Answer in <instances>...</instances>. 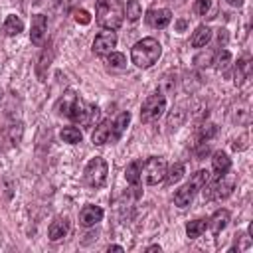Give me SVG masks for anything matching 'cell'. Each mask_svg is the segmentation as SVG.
<instances>
[{
    "label": "cell",
    "instance_id": "cell-1",
    "mask_svg": "<svg viewBox=\"0 0 253 253\" xmlns=\"http://www.w3.org/2000/svg\"><path fill=\"white\" fill-rule=\"evenodd\" d=\"M95 20L103 30H119L125 20V2L123 0H97Z\"/></svg>",
    "mask_w": 253,
    "mask_h": 253
},
{
    "label": "cell",
    "instance_id": "cell-2",
    "mask_svg": "<svg viewBox=\"0 0 253 253\" xmlns=\"http://www.w3.org/2000/svg\"><path fill=\"white\" fill-rule=\"evenodd\" d=\"M160 55H162V45H160L158 40H154V38H142V40H138V42L132 45V49H130V59H132V63H134L136 67H140V69L152 67V65L158 61Z\"/></svg>",
    "mask_w": 253,
    "mask_h": 253
},
{
    "label": "cell",
    "instance_id": "cell-3",
    "mask_svg": "<svg viewBox=\"0 0 253 253\" xmlns=\"http://www.w3.org/2000/svg\"><path fill=\"white\" fill-rule=\"evenodd\" d=\"M65 115H67L73 123H77V125L93 126V125L99 121L101 111H99L95 105H91V103L83 101L81 97L73 95V99H71V103H69V107H67V113H65Z\"/></svg>",
    "mask_w": 253,
    "mask_h": 253
},
{
    "label": "cell",
    "instance_id": "cell-4",
    "mask_svg": "<svg viewBox=\"0 0 253 253\" xmlns=\"http://www.w3.org/2000/svg\"><path fill=\"white\" fill-rule=\"evenodd\" d=\"M235 186V176L225 172V174H217L215 180H208L204 186H202V194H204V200H219V198H227L231 194Z\"/></svg>",
    "mask_w": 253,
    "mask_h": 253
},
{
    "label": "cell",
    "instance_id": "cell-5",
    "mask_svg": "<svg viewBox=\"0 0 253 253\" xmlns=\"http://www.w3.org/2000/svg\"><path fill=\"white\" fill-rule=\"evenodd\" d=\"M208 180H210V172H208V170H198V172L192 176V180H190L188 184H184L180 190H176V194H174V204H176L178 208L190 206V202L194 200L196 192L202 190V186H204Z\"/></svg>",
    "mask_w": 253,
    "mask_h": 253
},
{
    "label": "cell",
    "instance_id": "cell-6",
    "mask_svg": "<svg viewBox=\"0 0 253 253\" xmlns=\"http://www.w3.org/2000/svg\"><path fill=\"white\" fill-rule=\"evenodd\" d=\"M166 170H168V168H166L164 158H160V156H150L148 160L142 162L140 180H144V184H148V186H156V184L164 182Z\"/></svg>",
    "mask_w": 253,
    "mask_h": 253
},
{
    "label": "cell",
    "instance_id": "cell-7",
    "mask_svg": "<svg viewBox=\"0 0 253 253\" xmlns=\"http://www.w3.org/2000/svg\"><path fill=\"white\" fill-rule=\"evenodd\" d=\"M107 174H109V166H107V162H105L101 156H95V158H91V160L87 162L85 172H83V178H85V184H87V186L99 190V188L105 186V182H107Z\"/></svg>",
    "mask_w": 253,
    "mask_h": 253
},
{
    "label": "cell",
    "instance_id": "cell-8",
    "mask_svg": "<svg viewBox=\"0 0 253 253\" xmlns=\"http://www.w3.org/2000/svg\"><path fill=\"white\" fill-rule=\"evenodd\" d=\"M164 111H166V97L162 93H154V95L144 99V103L140 107V121L142 123H152Z\"/></svg>",
    "mask_w": 253,
    "mask_h": 253
},
{
    "label": "cell",
    "instance_id": "cell-9",
    "mask_svg": "<svg viewBox=\"0 0 253 253\" xmlns=\"http://www.w3.org/2000/svg\"><path fill=\"white\" fill-rule=\"evenodd\" d=\"M115 45H117V34L113 30H105V32L95 36V40H93V53L103 57V55L111 53Z\"/></svg>",
    "mask_w": 253,
    "mask_h": 253
},
{
    "label": "cell",
    "instance_id": "cell-10",
    "mask_svg": "<svg viewBox=\"0 0 253 253\" xmlns=\"http://www.w3.org/2000/svg\"><path fill=\"white\" fill-rule=\"evenodd\" d=\"M144 20H146V24H148L150 28L162 30V28H166V26L170 24V20H172V12H170L168 8H152V10L146 12Z\"/></svg>",
    "mask_w": 253,
    "mask_h": 253
},
{
    "label": "cell",
    "instance_id": "cell-11",
    "mask_svg": "<svg viewBox=\"0 0 253 253\" xmlns=\"http://www.w3.org/2000/svg\"><path fill=\"white\" fill-rule=\"evenodd\" d=\"M45 32H47V18L43 14H36L32 18V32H30L32 43L34 45H42L43 38H45Z\"/></svg>",
    "mask_w": 253,
    "mask_h": 253
},
{
    "label": "cell",
    "instance_id": "cell-12",
    "mask_svg": "<svg viewBox=\"0 0 253 253\" xmlns=\"http://www.w3.org/2000/svg\"><path fill=\"white\" fill-rule=\"evenodd\" d=\"M111 132H113V121H111V119L101 121V123L95 126V130L91 132V140H93V144H97V146L107 144V142L111 140Z\"/></svg>",
    "mask_w": 253,
    "mask_h": 253
},
{
    "label": "cell",
    "instance_id": "cell-13",
    "mask_svg": "<svg viewBox=\"0 0 253 253\" xmlns=\"http://www.w3.org/2000/svg\"><path fill=\"white\" fill-rule=\"evenodd\" d=\"M103 219V210L99 206H85L81 211H79V223L83 227H93L95 223H99Z\"/></svg>",
    "mask_w": 253,
    "mask_h": 253
},
{
    "label": "cell",
    "instance_id": "cell-14",
    "mask_svg": "<svg viewBox=\"0 0 253 253\" xmlns=\"http://www.w3.org/2000/svg\"><path fill=\"white\" fill-rule=\"evenodd\" d=\"M69 233V221L67 217H57L55 221H51V225L47 227V237L51 241H59Z\"/></svg>",
    "mask_w": 253,
    "mask_h": 253
},
{
    "label": "cell",
    "instance_id": "cell-15",
    "mask_svg": "<svg viewBox=\"0 0 253 253\" xmlns=\"http://www.w3.org/2000/svg\"><path fill=\"white\" fill-rule=\"evenodd\" d=\"M229 211L227 210H217L210 219H208V227L217 235V233H221L225 227H227V223H229Z\"/></svg>",
    "mask_w": 253,
    "mask_h": 253
},
{
    "label": "cell",
    "instance_id": "cell-16",
    "mask_svg": "<svg viewBox=\"0 0 253 253\" xmlns=\"http://www.w3.org/2000/svg\"><path fill=\"white\" fill-rule=\"evenodd\" d=\"M128 123H130V113H128V111H123V113L113 121V132H111V140H109L111 144L117 142V140L123 136V132L126 130Z\"/></svg>",
    "mask_w": 253,
    "mask_h": 253
},
{
    "label": "cell",
    "instance_id": "cell-17",
    "mask_svg": "<svg viewBox=\"0 0 253 253\" xmlns=\"http://www.w3.org/2000/svg\"><path fill=\"white\" fill-rule=\"evenodd\" d=\"M211 168H213L215 174H225V172H229V170H231V160H229V156H227L225 152H221V150L213 152V156H211Z\"/></svg>",
    "mask_w": 253,
    "mask_h": 253
},
{
    "label": "cell",
    "instance_id": "cell-18",
    "mask_svg": "<svg viewBox=\"0 0 253 253\" xmlns=\"http://www.w3.org/2000/svg\"><path fill=\"white\" fill-rule=\"evenodd\" d=\"M249 75H251V59L241 57L235 67V85H241L245 79H249Z\"/></svg>",
    "mask_w": 253,
    "mask_h": 253
},
{
    "label": "cell",
    "instance_id": "cell-19",
    "mask_svg": "<svg viewBox=\"0 0 253 253\" xmlns=\"http://www.w3.org/2000/svg\"><path fill=\"white\" fill-rule=\"evenodd\" d=\"M140 168H142V160H132L126 168H125V178L130 186H138L140 182Z\"/></svg>",
    "mask_w": 253,
    "mask_h": 253
},
{
    "label": "cell",
    "instance_id": "cell-20",
    "mask_svg": "<svg viewBox=\"0 0 253 253\" xmlns=\"http://www.w3.org/2000/svg\"><path fill=\"white\" fill-rule=\"evenodd\" d=\"M210 40H211V30H210L208 26H200V28L194 32L190 43H192V47H204Z\"/></svg>",
    "mask_w": 253,
    "mask_h": 253
},
{
    "label": "cell",
    "instance_id": "cell-21",
    "mask_svg": "<svg viewBox=\"0 0 253 253\" xmlns=\"http://www.w3.org/2000/svg\"><path fill=\"white\" fill-rule=\"evenodd\" d=\"M59 136H61L63 142H69V144H79L83 140V132L77 126H65V128H61Z\"/></svg>",
    "mask_w": 253,
    "mask_h": 253
},
{
    "label": "cell",
    "instance_id": "cell-22",
    "mask_svg": "<svg viewBox=\"0 0 253 253\" xmlns=\"http://www.w3.org/2000/svg\"><path fill=\"white\" fill-rule=\"evenodd\" d=\"M208 227V219H194V221H188L186 223V235L190 239H196L200 237Z\"/></svg>",
    "mask_w": 253,
    "mask_h": 253
},
{
    "label": "cell",
    "instance_id": "cell-23",
    "mask_svg": "<svg viewBox=\"0 0 253 253\" xmlns=\"http://www.w3.org/2000/svg\"><path fill=\"white\" fill-rule=\"evenodd\" d=\"M22 30H24V22H22L18 16L10 14V16L4 20V32H6L8 36H16V34H20Z\"/></svg>",
    "mask_w": 253,
    "mask_h": 253
},
{
    "label": "cell",
    "instance_id": "cell-24",
    "mask_svg": "<svg viewBox=\"0 0 253 253\" xmlns=\"http://www.w3.org/2000/svg\"><path fill=\"white\" fill-rule=\"evenodd\" d=\"M125 16L128 22H136L140 16H142V6L138 0H128L126 6H125Z\"/></svg>",
    "mask_w": 253,
    "mask_h": 253
},
{
    "label": "cell",
    "instance_id": "cell-25",
    "mask_svg": "<svg viewBox=\"0 0 253 253\" xmlns=\"http://www.w3.org/2000/svg\"><path fill=\"white\" fill-rule=\"evenodd\" d=\"M184 170H186V168H184V164H182V162H176V164H172V166H170V170H166V178H164V180L172 186V184H176V182H180V180H182Z\"/></svg>",
    "mask_w": 253,
    "mask_h": 253
},
{
    "label": "cell",
    "instance_id": "cell-26",
    "mask_svg": "<svg viewBox=\"0 0 253 253\" xmlns=\"http://www.w3.org/2000/svg\"><path fill=\"white\" fill-rule=\"evenodd\" d=\"M107 65H109L111 69H125V67H126V57H125V53H119V51L107 53Z\"/></svg>",
    "mask_w": 253,
    "mask_h": 253
},
{
    "label": "cell",
    "instance_id": "cell-27",
    "mask_svg": "<svg viewBox=\"0 0 253 253\" xmlns=\"http://www.w3.org/2000/svg\"><path fill=\"white\" fill-rule=\"evenodd\" d=\"M215 132H217V126H215V125H211V123H208V125H202V126H200V138H202V140L211 138Z\"/></svg>",
    "mask_w": 253,
    "mask_h": 253
},
{
    "label": "cell",
    "instance_id": "cell-28",
    "mask_svg": "<svg viewBox=\"0 0 253 253\" xmlns=\"http://www.w3.org/2000/svg\"><path fill=\"white\" fill-rule=\"evenodd\" d=\"M210 8H211V0H196V4H194V12L198 16H206L210 12Z\"/></svg>",
    "mask_w": 253,
    "mask_h": 253
},
{
    "label": "cell",
    "instance_id": "cell-29",
    "mask_svg": "<svg viewBox=\"0 0 253 253\" xmlns=\"http://www.w3.org/2000/svg\"><path fill=\"white\" fill-rule=\"evenodd\" d=\"M229 61H231V53H229L227 49H221V51L217 53V67H219V69H225V67L229 65Z\"/></svg>",
    "mask_w": 253,
    "mask_h": 253
},
{
    "label": "cell",
    "instance_id": "cell-30",
    "mask_svg": "<svg viewBox=\"0 0 253 253\" xmlns=\"http://www.w3.org/2000/svg\"><path fill=\"white\" fill-rule=\"evenodd\" d=\"M73 18H75L77 24H83V26H87V24L91 22V14H89L87 10H75Z\"/></svg>",
    "mask_w": 253,
    "mask_h": 253
},
{
    "label": "cell",
    "instance_id": "cell-31",
    "mask_svg": "<svg viewBox=\"0 0 253 253\" xmlns=\"http://www.w3.org/2000/svg\"><path fill=\"white\" fill-rule=\"evenodd\" d=\"M211 55H213V53H211V51H208V53H202V55H198L194 61H196L198 65H210V63H211Z\"/></svg>",
    "mask_w": 253,
    "mask_h": 253
},
{
    "label": "cell",
    "instance_id": "cell-32",
    "mask_svg": "<svg viewBox=\"0 0 253 253\" xmlns=\"http://www.w3.org/2000/svg\"><path fill=\"white\" fill-rule=\"evenodd\" d=\"M208 152H210V144H208L206 140H200V148L196 150V156H198V158H202V156H204V154H208Z\"/></svg>",
    "mask_w": 253,
    "mask_h": 253
},
{
    "label": "cell",
    "instance_id": "cell-33",
    "mask_svg": "<svg viewBox=\"0 0 253 253\" xmlns=\"http://www.w3.org/2000/svg\"><path fill=\"white\" fill-rule=\"evenodd\" d=\"M243 2H245V0H227V4H231V6H235V8L243 6Z\"/></svg>",
    "mask_w": 253,
    "mask_h": 253
},
{
    "label": "cell",
    "instance_id": "cell-34",
    "mask_svg": "<svg viewBox=\"0 0 253 253\" xmlns=\"http://www.w3.org/2000/svg\"><path fill=\"white\" fill-rule=\"evenodd\" d=\"M107 251H123V247L121 245H109Z\"/></svg>",
    "mask_w": 253,
    "mask_h": 253
},
{
    "label": "cell",
    "instance_id": "cell-35",
    "mask_svg": "<svg viewBox=\"0 0 253 253\" xmlns=\"http://www.w3.org/2000/svg\"><path fill=\"white\" fill-rule=\"evenodd\" d=\"M146 251H160V247L158 245H150V247H146Z\"/></svg>",
    "mask_w": 253,
    "mask_h": 253
},
{
    "label": "cell",
    "instance_id": "cell-36",
    "mask_svg": "<svg viewBox=\"0 0 253 253\" xmlns=\"http://www.w3.org/2000/svg\"><path fill=\"white\" fill-rule=\"evenodd\" d=\"M0 99H2V89H0Z\"/></svg>",
    "mask_w": 253,
    "mask_h": 253
}]
</instances>
